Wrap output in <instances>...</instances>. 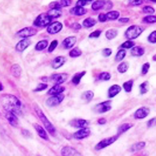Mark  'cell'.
<instances>
[{
    "label": "cell",
    "instance_id": "1",
    "mask_svg": "<svg viewBox=\"0 0 156 156\" xmlns=\"http://www.w3.org/2000/svg\"><path fill=\"white\" fill-rule=\"evenodd\" d=\"M0 104L5 112H11L14 114L21 113L22 104L17 97L12 94H3L0 96Z\"/></svg>",
    "mask_w": 156,
    "mask_h": 156
},
{
    "label": "cell",
    "instance_id": "2",
    "mask_svg": "<svg viewBox=\"0 0 156 156\" xmlns=\"http://www.w3.org/2000/svg\"><path fill=\"white\" fill-rule=\"evenodd\" d=\"M34 111L36 112V114L38 117V118L41 120V122L43 123V124L44 125L45 128L48 130V132L52 135H55V133H56V129H55V127H54L53 124L51 122L49 121L48 119V118L45 116V114L44 113V112L42 111L41 108L38 107V106H35L34 107Z\"/></svg>",
    "mask_w": 156,
    "mask_h": 156
},
{
    "label": "cell",
    "instance_id": "3",
    "mask_svg": "<svg viewBox=\"0 0 156 156\" xmlns=\"http://www.w3.org/2000/svg\"><path fill=\"white\" fill-rule=\"evenodd\" d=\"M143 31L144 28H142L141 26L131 25L125 31V37L128 40H134V39L138 38Z\"/></svg>",
    "mask_w": 156,
    "mask_h": 156
},
{
    "label": "cell",
    "instance_id": "4",
    "mask_svg": "<svg viewBox=\"0 0 156 156\" xmlns=\"http://www.w3.org/2000/svg\"><path fill=\"white\" fill-rule=\"evenodd\" d=\"M52 19L47 13H41L36 18L34 22V25L38 27H46L51 24Z\"/></svg>",
    "mask_w": 156,
    "mask_h": 156
},
{
    "label": "cell",
    "instance_id": "5",
    "mask_svg": "<svg viewBox=\"0 0 156 156\" xmlns=\"http://www.w3.org/2000/svg\"><path fill=\"white\" fill-rule=\"evenodd\" d=\"M119 135H115V136H112V137L106 138V139H104L102 140L99 142L95 145V150H101L103 149H105L106 147L111 145L112 143H114L115 141L118 139Z\"/></svg>",
    "mask_w": 156,
    "mask_h": 156
},
{
    "label": "cell",
    "instance_id": "6",
    "mask_svg": "<svg viewBox=\"0 0 156 156\" xmlns=\"http://www.w3.org/2000/svg\"><path fill=\"white\" fill-rule=\"evenodd\" d=\"M36 33H37V29H34V27H26L19 30V32H17V36H19L20 38L26 39L31 37L33 35H35Z\"/></svg>",
    "mask_w": 156,
    "mask_h": 156
},
{
    "label": "cell",
    "instance_id": "7",
    "mask_svg": "<svg viewBox=\"0 0 156 156\" xmlns=\"http://www.w3.org/2000/svg\"><path fill=\"white\" fill-rule=\"evenodd\" d=\"M64 99V94L61 93V94H58V95H54L51 97L46 101V104L48 107H55V106H58V104H60L61 102H63V100Z\"/></svg>",
    "mask_w": 156,
    "mask_h": 156
},
{
    "label": "cell",
    "instance_id": "8",
    "mask_svg": "<svg viewBox=\"0 0 156 156\" xmlns=\"http://www.w3.org/2000/svg\"><path fill=\"white\" fill-rule=\"evenodd\" d=\"M68 77H69V75L66 73L54 74L50 77V81H51V82L54 83V85H60L62 83L66 82Z\"/></svg>",
    "mask_w": 156,
    "mask_h": 156
},
{
    "label": "cell",
    "instance_id": "9",
    "mask_svg": "<svg viewBox=\"0 0 156 156\" xmlns=\"http://www.w3.org/2000/svg\"><path fill=\"white\" fill-rule=\"evenodd\" d=\"M111 109V101H106V102L99 103L94 107V112L98 113H105L106 112L109 111Z\"/></svg>",
    "mask_w": 156,
    "mask_h": 156
},
{
    "label": "cell",
    "instance_id": "10",
    "mask_svg": "<svg viewBox=\"0 0 156 156\" xmlns=\"http://www.w3.org/2000/svg\"><path fill=\"white\" fill-rule=\"evenodd\" d=\"M61 154L62 156H82L78 150L70 146L63 147L61 150Z\"/></svg>",
    "mask_w": 156,
    "mask_h": 156
},
{
    "label": "cell",
    "instance_id": "11",
    "mask_svg": "<svg viewBox=\"0 0 156 156\" xmlns=\"http://www.w3.org/2000/svg\"><path fill=\"white\" fill-rule=\"evenodd\" d=\"M5 118L11 126L14 127H18L19 119H18V116L16 114H14L13 112H5Z\"/></svg>",
    "mask_w": 156,
    "mask_h": 156
},
{
    "label": "cell",
    "instance_id": "12",
    "mask_svg": "<svg viewBox=\"0 0 156 156\" xmlns=\"http://www.w3.org/2000/svg\"><path fill=\"white\" fill-rule=\"evenodd\" d=\"M63 28V25L60 22H53L51 23L47 28V31L48 34L50 35H54V34H57L58 32L60 31L61 29Z\"/></svg>",
    "mask_w": 156,
    "mask_h": 156
},
{
    "label": "cell",
    "instance_id": "13",
    "mask_svg": "<svg viewBox=\"0 0 156 156\" xmlns=\"http://www.w3.org/2000/svg\"><path fill=\"white\" fill-rule=\"evenodd\" d=\"M90 135V129L89 127H84V128H81L76 133H74L73 137L76 139H83L85 138L89 137Z\"/></svg>",
    "mask_w": 156,
    "mask_h": 156
},
{
    "label": "cell",
    "instance_id": "14",
    "mask_svg": "<svg viewBox=\"0 0 156 156\" xmlns=\"http://www.w3.org/2000/svg\"><path fill=\"white\" fill-rule=\"evenodd\" d=\"M150 108L147 107H142L134 112V118L136 119H143L150 114Z\"/></svg>",
    "mask_w": 156,
    "mask_h": 156
},
{
    "label": "cell",
    "instance_id": "15",
    "mask_svg": "<svg viewBox=\"0 0 156 156\" xmlns=\"http://www.w3.org/2000/svg\"><path fill=\"white\" fill-rule=\"evenodd\" d=\"M34 127L35 130L37 131V133H38V136L43 139H44V140H49V138L48 136V134L46 133V131L44 127L40 126L38 124H34Z\"/></svg>",
    "mask_w": 156,
    "mask_h": 156
},
{
    "label": "cell",
    "instance_id": "16",
    "mask_svg": "<svg viewBox=\"0 0 156 156\" xmlns=\"http://www.w3.org/2000/svg\"><path fill=\"white\" fill-rule=\"evenodd\" d=\"M77 38L75 36H70V37H68V38L64 39V40L62 42V45L64 49H71L73 47L74 44L76 43Z\"/></svg>",
    "mask_w": 156,
    "mask_h": 156
},
{
    "label": "cell",
    "instance_id": "17",
    "mask_svg": "<svg viewBox=\"0 0 156 156\" xmlns=\"http://www.w3.org/2000/svg\"><path fill=\"white\" fill-rule=\"evenodd\" d=\"M30 45H31V40H29L28 39H23L16 45V51L19 52H23Z\"/></svg>",
    "mask_w": 156,
    "mask_h": 156
},
{
    "label": "cell",
    "instance_id": "18",
    "mask_svg": "<svg viewBox=\"0 0 156 156\" xmlns=\"http://www.w3.org/2000/svg\"><path fill=\"white\" fill-rule=\"evenodd\" d=\"M65 61H66V58L64 56H58L53 60V61L51 62V67L54 69H58L65 63Z\"/></svg>",
    "mask_w": 156,
    "mask_h": 156
},
{
    "label": "cell",
    "instance_id": "19",
    "mask_svg": "<svg viewBox=\"0 0 156 156\" xmlns=\"http://www.w3.org/2000/svg\"><path fill=\"white\" fill-rule=\"evenodd\" d=\"M70 124L73 126V127H81V128H84L87 127L89 125V122L84 119H74L70 123Z\"/></svg>",
    "mask_w": 156,
    "mask_h": 156
},
{
    "label": "cell",
    "instance_id": "20",
    "mask_svg": "<svg viewBox=\"0 0 156 156\" xmlns=\"http://www.w3.org/2000/svg\"><path fill=\"white\" fill-rule=\"evenodd\" d=\"M121 92V87L119 85H113L111 87H109L108 91V96L109 98L115 97V96L118 95L119 93Z\"/></svg>",
    "mask_w": 156,
    "mask_h": 156
},
{
    "label": "cell",
    "instance_id": "21",
    "mask_svg": "<svg viewBox=\"0 0 156 156\" xmlns=\"http://www.w3.org/2000/svg\"><path fill=\"white\" fill-rule=\"evenodd\" d=\"M64 86H61L59 85H54L53 87H51L50 89L48 91V95H58V94H61V93L64 92Z\"/></svg>",
    "mask_w": 156,
    "mask_h": 156
},
{
    "label": "cell",
    "instance_id": "22",
    "mask_svg": "<svg viewBox=\"0 0 156 156\" xmlns=\"http://www.w3.org/2000/svg\"><path fill=\"white\" fill-rule=\"evenodd\" d=\"M10 71H11V74L13 75V77L18 78V77H19L21 76L22 69H21V67H20V66H19V64H14V65H13V66L11 67Z\"/></svg>",
    "mask_w": 156,
    "mask_h": 156
},
{
    "label": "cell",
    "instance_id": "23",
    "mask_svg": "<svg viewBox=\"0 0 156 156\" xmlns=\"http://www.w3.org/2000/svg\"><path fill=\"white\" fill-rule=\"evenodd\" d=\"M69 12L71 14H73V15L76 16H81L85 14L87 12V10L84 9V8H81V7H74V8H72L71 10H69Z\"/></svg>",
    "mask_w": 156,
    "mask_h": 156
},
{
    "label": "cell",
    "instance_id": "24",
    "mask_svg": "<svg viewBox=\"0 0 156 156\" xmlns=\"http://www.w3.org/2000/svg\"><path fill=\"white\" fill-rule=\"evenodd\" d=\"M145 142H138V143H134L132 146L130 147V152L132 153H134V152H137V151H140V150H143L144 148L145 147Z\"/></svg>",
    "mask_w": 156,
    "mask_h": 156
},
{
    "label": "cell",
    "instance_id": "25",
    "mask_svg": "<svg viewBox=\"0 0 156 156\" xmlns=\"http://www.w3.org/2000/svg\"><path fill=\"white\" fill-rule=\"evenodd\" d=\"M144 54V49L140 46H134L131 50V55L134 56H141Z\"/></svg>",
    "mask_w": 156,
    "mask_h": 156
},
{
    "label": "cell",
    "instance_id": "26",
    "mask_svg": "<svg viewBox=\"0 0 156 156\" xmlns=\"http://www.w3.org/2000/svg\"><path fill=\"white\" fill-rule=\"evenodd\" d=\"M105 2L106 1H101V0L94 1L92 4V10H94V11H97V10L105 9Z\"/></svg>",
    "mask_w": 156,
    "mask_h": 156
},
{
    "label": "cell",
    "instance_id": "27",
    "mask_svg": "<svg viewBox=\"0 0 156 156\" xmlns=\"http://www.w3.org/2000/svg\"><path fill=\"white\" fill-rule=\"evenodd\" d=\"M133 124H124L120 125L118 128V132H117V135H120V134H124L126 131H128L129 128H131Z\"/></svg>",
    "mask_w": 156,
    "mask_h": 156
},
{
    "label": "cell",
    "instance_id": "28",
    "mask_svg": "<svg viewBox=\"0 0 156 156\" xmlns=\"http://www.w3.org/2000/svg\"><path fill=\"white\" fill-rule=\"evenodd\" d=\"M94 93H93L92 91H86V92H84V93L82 94L81 98L83 99V101L89 102L92 100L93 97H94Z\"/></svg>",
    "mask_w": 156,
    "mask_h": 156
},
{
    "label": "cell",
    "instance_id": "29",
    "mask_svg": "<svg viewBox=\"0 0 156 156\" xmlns=\"http://www.w3.org/2000/svg\"><path fill=\"white\" fill-rule=\"evenodd\" d=\"M96 19H94V18H87L86 19H84L83 22V25L85 27V28H91L94 25H95Z\"/></svg>",
    "mask_w": 156,
    "mask_h": 156
},
{
    "label": "cell",
    "instance_id": "30",
    "mask_svg": "<svg viewBox=\"0 0 156 156\" xmlns=\"http://www.w3.org/2000/svg\"><path fill=\"white\" fill-rule=\"evenodd\" d=\"M117 35H118V30L115 29H108V30H107L106 33H105V36H106V38L108 39V40H113V39H115Z\"/></svg>",
    "mask_w": 156,
    "mask_h": 156
},
{
    "label": "cell",
    "instance_id": "31",
    "mask_svg": "<svg viewBox=\"0 0 156 156\" xmlns=\"http://www.w3.org/2000/svg\"><path fill=\"white\" fill-rule=\"evenodd\" d=\"M107 20H115V19H119V12L118 11H110L105 14Z\"/></svg>",
    "mask_w": 156,
    "mask_h": 156
},
{
    "label": "cell",
    "instance_id": "32",
    "mask_svg": "<svg viewBox=\"0 0 156 156\" xmlns=\"http://www.w3.org/2000/svg\"><path fill=\"white\" fill-rule=\"evenodd\" d=\"M48 40H40L39 42L37 43V45L35 46V50L38 51H44L45 48L48 46Z\"/></svg>",
    "mask_w": 156,
    "mask_h": 156
},
{
    "label": "cell",
    "instance_id": "33",
    "mask_svg": "<svg viewBox=\"0 0 156 156\" xmlns=\"http://www.w3.org/2000/svg\"><path fill=\"white\" fill-rule=\"evenodd\" d=\"M86 71H82V72H80V73H76L72 78V82L74 84V85H78L79 83L80 82V80L81 78L85 75Z\"/></svg>",
    "mask_w": 156,
    "mask_h": 156
},
{
    "label": "cell",
    "instance_id": "34",
    "mask_svg": "<svg viewBox=\"0 0 156 156\" xmlns=\"http://www.w3.org/2000/svg\"><path fill=\"white\" fill-rule=\"evenodd\" d=\"M47 14L51 19H57L58 17H60L61 14H62V12H61L60 10H51L48 11Z\"/></svg>",
    "mask_w": 156,
    "mask_h": 156
},
{
    "label": "cell",
    "instance_id": "35",
    "mask_svg": "<svg viewBox=\"0 0 156 156\" xmlns=\"http://www.w3.org/2000/svg\"><path fill=\"white\" fill-rule=\"evenodd\" d=\"M133 83H134V81L133 80H129L126 82H124L123 84V87H124V91L126 93H130L132 91V88H133Z\"/></svg>",
    "mask_w": 156,
    "mask_h": 156
},
{
    "label": "cell",
    "instance_id": "36",
    "mask_svg": "<svg viewBox=\"0 0 156 156\" xmlns=\"http://www.w3.org/2000/svg\"><path fill=\"white\" fill-rule=\"evenodd\" d=\"M126 55V51L124 49H121L118 51V53L115 55V61H121L122 60H124V58Z\"/></svg>",
    "mask_w": 156,
    "mask_h": 156
},
{
    "label": "cell",
    "instance_id": "37",
    "mask_svg": "<svg viewBox=\"0 0 156 156\" xmlns=\"http://www.w3.org/2000/svg\"><path fill=\"white\" fill-rule=\"evenodd\" d=\"M118 71L119 73H124L129 69V63L128 62H122L118 66Z\"/></svg>",
    "mask_w": 156,
    "mask_h": 156
},
{
    "label": "cell",
    "instance_id": "38",
    "mask_svg": "<svg viewBox=\"0 0 156 156\" xmlns=\"http://www.w3.org/2000/svg\"><path fill=\"white\" fill-rule=\"evenodd\" d=\"M81 55H82V51L78 47L73 48L69 52V55L71 57H78V56H80Z\"/></svg>",
    "mask_w": 156,
    "mask_h": 156
},
{
    "label": "cell",
    "instance_id": "39",
    "mask_svg": "<svg viewBox=\"0 0 156 156\" xmlns=\"http://www.w3.org/2000/svg\"><path fill=\"white\" fill-rule=\"evenodd\" d=\"M140 90L141 94H145L149 91V82H144L142 84H140Z\"/></svg>",
    "mask_w": 156,
    "mask_h": 156
},
{
    "label": "cell",
    "instance_id": "40",
    "mask_svg": "<svg viewBox=\"0 0 156 156\" xmlns=\"http://www.w3.org/2000/svg\"><path fill=\"white\" fill-rule=\"evenodd\" d=\"M143 22L147 23V24H154V23H156V16H146V17H144L143 19Z\"/></svg>",
    "mask_w": 156,
    "mask_h": 156
},
{
    "label": "cell",
    "instance_id": "41",
    "mask_svg": "<svg viewBox=\"0 0 156 156\" xmlns=\"http://www.w3.org/2000/svg\"><path fill=\"white\" fill-rule=\"evenodd\" d=\"M98 78L99 81H108L111 78V75L108 72H101Z\"/></svg>",
    "mask_w": 156,
    "mask_h": 156
},
{
    "label": "cell",
    "instance_id": "42",
    "mask_svg": "<svg viewBox=\"0 0 156 156\" xmlns=\"http://www.w3.org/2000/svg\"><path fill=\"white\" fill-rule=\"evenodd\" d=\"M134 46V42L132 40H127V41L124 42L121 45V48L123 49H130Z\"/></svg>",
    "mask_w": 156,
    "mask_h": 156
},
{
    "label": "cell",
    "instance_id": "43",
    "mask_svg": "<svg viewBox=\"0 0 156 156\" xmlns=\"http://www.w3.org/2000/svg\"><path fill=\"white\" fill-rule=\"evenodd\" d=\"M47 87H48V85H47V84H45V83H39L38 85V86H37L34 91V92H42V91H44V90L47 89Z\"/></svg>",
    "mask_w": 156,
    "mask_h": 156
},
{
    "label": "cell",
    "instance_id": "44",
    "mask_svg": "<svg viewBox=\"0 0 156 156\" xmlns=\"http://www.w3.org/2000/svg\"><path fill=\"white\" fill-rule=\"evenodd\" d=\"M148 40L150 43H156V30L153 31L148 36Z\"/></svg>",
    "mask_w": 156,
    "mask_h": 156
},
{
    "label": "cell",
    "instance_id": "45",
    "mask_svg": "<svg viewBox=\"0 0 156 156\" xmlns=\"http://www.w3.org/2000/svg\"><path fill=\"white\" fill-rule=\"evenodd\" d=\"M150 63H148V62L145 64H144L143 67H142V70H141V72H142L143 75H145V74L148 73V71L150 70Z\"/></svg>",
    "mask_w": 156,
    "mask_h": 156
},
{
    "label": "cell",
    "instance_id": "46",
    "mask_svg": "<svg viewBox=\"0 0 156 156\" xmlns=\"http://www.w3.org/2000/svg\"><path fill=\"white\" fill-rule=\"evenodd\" d=\"M143 12L145 13H154V9L151 6H145L143 9Z\"/></svg>",
    "mask_w": 156,
    "mask_h": 156
},
{
    "label": "cell",
    "instance_id": "47",
    "mask_svg": "<svg viewBox=\"0 0 156 156\" xmlns=\"http://www.w3.org/2000/svg\"><path fill=\"white\" fill-rule=\"evenodd\" d=\"M58 46V41L57 40H54V41L51 42L50 45L48 46V52H53V51L56 49V47Z\"/></svg>",
    "mask_w": 156,
    "mask_h": 156
},
{
    "label": "cell",
    "instance_id": "48",
    "mask_svg": "<svg viewBox=\"0 0 156 156\" xmlns=\"http://www.w3.org/2000/svg\"><path fill=\"white\" fill-rule=\"evenodd\" d=\"M91 3V1H83V0H80L76 3L77 7H81V8H83V6H86L87 4H89Z\"/></svg>",
    "mask_w": 156,
    "mask_h": 156
},
{
    "label": "cell",
    "instance_id": "49",
    "mask_svg": "<svg viewBox=\"0 0 156 156\" xmlns=\"http://www.w3.org/2000/svg\"><path fill=\"white\" fill-rule=\"evenodd\" d=\"M49 7L51 8V10H60L62 8L58 2H54V3H50Z\"/></svg>",
    "mask_w": 156,
    "mask_h": 156
},
{
    "label": "cell",
    "instance_id": "50",
    "mask_svg": "<svg viewBox=\"0 0 156 156\" xmlns=\"http://www.w3.org/2000/svg\"><path fill=\"white\" fill-rule=\"evenodd\" d=\"M101 35V30H95L89 35V38H98Z\"/></svg>",
    "mask_w": 156,
    "mask_h": 156
},
{
    "label": "cell",
    "instance_id": "51",
    "mask_svg": "<svg viewBox=\"0 0 156 156\" xmlns=\"http://www.w3.org/2000/svg\"><path fill=\"white\" fill-rule=\"evenodd\" d=\"M154 126H156V118H151V119L149 120L148 123H147V127H154Z\"/></svg>",
    "mask_w": 156,
    "mask_h": 156
},
{
    "label": "cell",
    "instance_id": "52",
    "mask_svg": "<svg viewBox=\"0 0 156 156\" xmlns=\"http://www.w3.org/2000/svg\"><path fill=\"white\" fill-rule=\"evenodd\" d=\"M58 3L61 5V7H68L69 6L72 2L69 0H62V1H58Z\"/></svg>",
    "mask_w": 156,
    "mask_h": 156
},
{
    "label": "cell",
    "instance_id": "53",
    "mask_svg": "<svg viewBox=\"0 0 156 156\" xmlns=\"http://www.w3.org/2000/svg\"><path fill=\"white\" fill-rule=\"evenodd\" d=\"M112 54V50L111 49H109V48H106L105 49L104 51H103V55L105 56V57H108L109 55H111Z\"/></svg>",
    "mask_w": 156,
    "mask_h": 156
},
{
    "label": "cell",
    "instance_id": "54",
    "mask_svg": "<svg viewBox=\"0 0 156 156\" xmlns=\"http://www.w3.org/2000/svg\"><path fill=\"white\" fill-rule=\"evenodd\" d=\"M129 3H130L131 5H133V6H139V5L143 3V1H141V0H139V1H130Z\"/></svg>",
    "mask_w": 156,
    "mask_h": 156
},
{
    "label": "cell",
    "instance_id": "55",
    "mask_svg": "<svg viewBox=\"0 0 156 156\" xmlns=\"http://www.w3.org/2000/svg\"><path fill=\"white\" fill-rule=\"evenodd\" d=\"M99 20L100 22H105L107 19H106V16H105V13H99Z\"/></svg>",
    "mask_w": 156,
    "mask_h": 156
},
{
    "label": "cell",
    "instance_id": "56",
    "mask_svg": "<svg viewBox=\"0 0 156 156\" xmlns=\"http://www.w3.org/2000/svg\"><path fill=\"white\" fill-rule=\"evenodd\" d=\"M71 28L73 29H81V25H80V24H78V23H74V24H73L71 25Z\"/></svg>",
    "mask_w": 156,
    "mask_h": 156
},
{
    "label": "cell",
    "instance_id": "57",
    "mask_svg": "<svg viewBox=\"0 0 156 156\" xmlns=\"http://www.w3.org/2000/svg\"><path fill=\"white\" fill-rule=\"evenodd\" d=\"M119 21L121 23H127L129 21V18H121V19H119Z\"/></svg>",
    "mask_w": 156,
    "mask_h": 156
},
{
    "label": "cell",
    "instance_id": "58",
    "mask_svg": "<svg viewBox=\"0 0 156 156\" xmlns=\"http://www.w3.org/2000/svg\"><path fill=\"white\" fill-rule=\"evenodd\" d=\"M98 124H106V119L100 118L99 120H98Z\"/></svg>",
    "mask_w": 156,
    "mask_h": 156
},
{
    "label": "cell",
    "instance_id": "59",
    "mask_svg": "<svg viewBox=\"0 0 156 156\" xmlns=\"http://www.w3.org/2000/svg\"><path fill=\"white\" fill-rule=\"evenodd\" d=\"M22 133H23V136H29V137H30V136H31V135L29 134L30 133H29L28 130H23Z\"/></svg>",
    "mask_w": 156,
    "mask_h": 156
},
{
    "label": "cell",
    "instance_id": "60",
    "mask_svg": "<svg viewBox=\"0 0 156 156\" xmlns=\"http://www.w3.org/2000/svg\"><path fill=\"white\" fill-rule=\"evenodd\" d=\"M3 84L1 83V82H0V92L1 91H3Z\"/></svg>",
    "mask_w": 156,
    "mask_h": 156
},
{
    "label": "cell",
    "instance_id": "61",
    "mask_svg": "<svg viewBox=\"0 0 156 156\" xmlns=\"http://www.w3.org/2000/svg\"><path fill=\"white\" fill-rule=\"evenodd\" d=\"M153 61H156V55H154L153 56Z\"/></svg>",
    "mask_w": 156,
    "mask_h": 156
}]
</instances>
